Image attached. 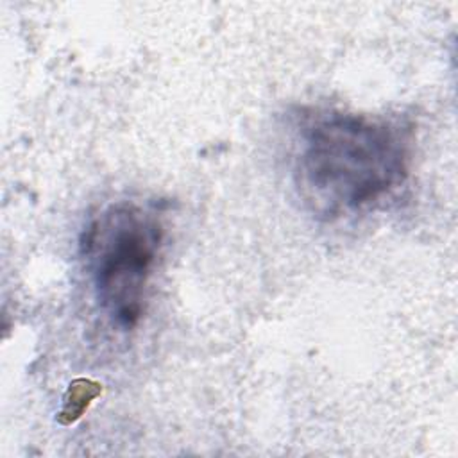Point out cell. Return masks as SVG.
Here are the masks:
<instances>
[{"label": "cell", "instance_id": "6da1fadb", "mask_svg": "<svg viewBox=\"0 0 458 458\" xmlns=\"http://www.w3.org/2000/svg\"><path fill=\"white\" fill-rule=\"evenodd\" d=\"M411 131L395 120L326 113L302 131L295 182L324 218L356 213L399 188L410 168Z\"/></svg>", "mask_w": 458, "mask_h": 458}, {"label": "cell", "instance_id": "7a4b0ae2", "mask_svg": "<svg viewBox=\"0 0 458 458\" xmlns=\"http://www.w3.org/2000/svg\"><path fill=\"white\" fill-rule=\"evenodd\" d=\"M163 238L157 213L127 200L102 209L82 233L81 250L95 299L122 331H131L145 311Z\"/></svg>", "mask_w": 458, "mask_h": 458}]
</instances>
